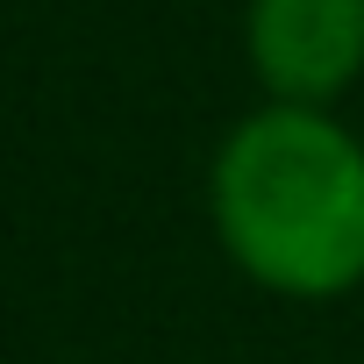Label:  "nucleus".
<instances>
[{
  "mask_svg": "<svg viewBox=\"0 0 364 364\" xmlns=\"http://www.w3.org/2000/svg\"><path fill=\"white\" fill-rule=\"evenodd\" d=\"M243 58L272 107H328L364 79V0H250Z\"/></svg>",
  "mask_w": 364,
  "mask_h": 364,
  "instance_id": "2",
  "label": "nucleus"
},
{
  "mask_svg": "<svg viewBox=\"0 0 364 364\" xmlns=\"http://www.w3.org/2000/svg\"><path fill=\"white\" fill-rule=\"evenodd\" d=\"M208 215L222 257L279 300H343L364 286V136L328 107H250L215 164Z\"/></svg>",
  "mask_w": 364,
  "mask_h": 364,
  "instance_id": "1",
  "label": "nucleus"
}]
</instances>
